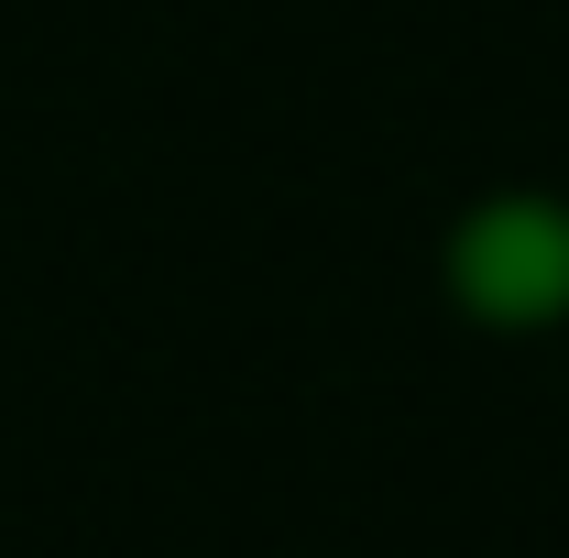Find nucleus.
I'll return each mask as SVG.
<instances>
[{"instance_id":"obj_1","label":"nucleus","mask_w":569,"mask_h":558,"mask_svg":"<svg viewBox=\"0 0 569 558\" xmlns=\"http://www.w3.org/2000/svg\"><path fill=\"white\" fill-rule=\"evenodd\" d=\"M438 296L482 340L569 329V187H482L438 230Z\"/></svg>"}]
</instances>
